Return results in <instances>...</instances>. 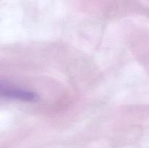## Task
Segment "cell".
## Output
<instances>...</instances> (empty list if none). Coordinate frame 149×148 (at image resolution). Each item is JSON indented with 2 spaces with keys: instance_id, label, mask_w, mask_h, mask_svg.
Here are the masks:
<instances>
[{
  "instance_id": "obj_1",
  "label": "cell",
  "mask_w": 149,
  "mask_h": 148,
  "mask_svg": "<svg viewBox=\"0 0 149 148\" xmlns=\"http://www.w3.org/2000/svg\"><path fill=\"white\" fill-rule=\"evenodd\" d=\"M1 95L9 98L18 99L25 101H36L38 97L33 92L20 89L10 88L1 84Z\"/></svg>"
}]
</instances>
